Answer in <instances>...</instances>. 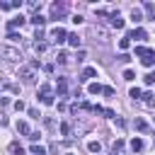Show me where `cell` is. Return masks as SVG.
<instances>
[{"mask_svg":"<svg viewBox=\"0 0 155 155\" xmlns=\"http://www.w3.org/2000/svg\"><path fill=\"white\" fill-rule=\"evenodd\" d=\"M36 99H39L41 104H46V107L53 104V94H51V85H48V82H44V85L36 90Z\"/></svg>","mask_w":155,"mask_h":155,"instance_id":"obj_1","label":"cell"},{"mask_svg":"<svg viewBox=\"0 0 155 155\" xmlns=\"http://www.w3.org/2000/svg\"><path fill=\"white\" fill-rule=\"evenodd\" d=\"M0 58H5V61H19L22 53L15 46H0Z\"/></svg>","mask_w":155,"mask_h":155,"instance_id":"obj_2","label":"cell"},{"mask_svg":"<svg viewBox=\"0 0 155 155\" xmlns=\"http://www.w3.org/2000/svg\"><path fill=\"white\" fill-rule=\"evenodd\" d=\"M65 10H68L65 2H53L51 5V19H63L65 17Z\"/></svg>","mask_w":155,"mask_h":155,"instance_id":"obj_3","label":"cell"},{"mask_svg":"<svg viewBox=\"0 0 155 155\" xmlns=\"http://www.w3.org/2000/svg\"><path fill=\"white\" fill-rule=\"evenodd\" d=\"M19 78H22V82L24 85H31L34 82V68H29V65H24V68H19Z\"/></svg>","mask_w":155,"mask_h":155,"instance_id":"obj_4","label":"cell"},{"mask_svg":"<svg viewBox=\"0 0 155 155\" xmlns=\"http://www.w3.org/2000/svg\"><path fill=\"white\" fill-rule=\"evenodd\" d=\"M51 39L56 44H63V41H68V31L63 27H56V29H51Z\"/></svg>","mask_w":155,"mask_h":155,"instance_id":"obj_5","label":"cell"},{"mask_svg":"<svg viewBox=\"0 0 155 155\" xmlns=\"http://www.w3.org/2000/svg\"><path fill=\"white\" fill-rule=\"evenodd\" d=\"M24 22H27V19H24L22 15H19V17H12V19L7 22V31H15V29H17V27H22Z\"/></svg>","mask_w":155,"mask_h":155,"instance_id":"obj_6","label":"cell"},{"mask_svg":"<svg viewBox=\"0 0 155 155\" xmlns=\"http://www.w3.org/2000/svg\"><path fill=\"white\" fill-rule=\"evenodd\" d=\"M109 22H111V27H116V29H124V24H126V22L119 17V12H111V15H109Z\"/></svg>","mask_w":155,"mask_h":155,"instance_id":"obj_7","label":"cell"},{"mask_svg":"<svg viewBox=\"0 0 155 155\" xmlns=\"http://www.w3.org/2000/svg\"><path fill=\"white\" fill-rule=\"evenodd\" d=\"M27 22H31V24H34L36 29H41V27L46 24V17H41V15H31V17L27 19Z\"/></svg>","mask_w":155,"mask_h":155,"instance_id":"obj_8","label":"cell"},{"mask_svg":"<svg viewBox=\"0 0 155 155\" xmlns=\"http://www.w3.org/2000/svg\"><path fill=\"white\" fill-rule=\"evenodd\" d=\"M92 34H94L99 41H107V39H109V34H107V29H104V27H92Z\"/></svg>","mask_w":155,"mask_h":155,"instance_id":"obj_9","label":"cell"},{"mask_svg":"<svg viewBox=\"0 0 155 155\" xmlns=\"http://www.w3.org/2000/svg\"><path fill=\"white\" fill-rule=\"evenodd\" d=\"M126 36H128V39H145L148 34H145V29H143V27H136V29H133V31H128Z\"/></svg>","mask_w":155,"mask_h":155,"instance_id":"obj_10","label":"cell"},{"mask_svg":"<svg viewBox=\"0 0 155 155\" xmlns=\"http://www.w3.org/2000/svg\"><path fill=\"white\" fill-rule=\"evenodd\" d=\"M94 75H97V68H85V70H82V75H80L78 80H80V82H87V80H90V78H94Z\"/></svg>","mask_w":155,"mask_h":155,"instance_id":"obj_11","label":"cell"},{"mask_svg":"<svg viewBox=\"0 0 155 155\" xmlns=\"http://www.w3.org/2000/svg\"><path fill=\"white\" fill-rule=\"evenodd\" d=\"M56 90H58V94H61V97H65V92H68V82H65V78H58Z\"/></svg>","mask_w":155,"mask_h":155,"instance_id":"obj_12","label":"cell"},{"mask_svg":"<svg viewBox=\"0 0 155 155\" xmlns=\"http://www.w3.org/2000/svg\"><path fill=\"white\" fill-rule=\"evenodd\" d=\"M131 19L138 24V22H143V12H140V7H131Z\"/></svg>","mask_w":155,"mask_h":155,"instance_id":"obj_13","label":"cell"},{"mask_svg":"<svg viewBox=\"0 0 155 155\" xmlns=\"http://www.w3.org/2000/svg\"><path fill=\"white\" fill-rule=\"evenodd\" d=\"M17 131H19L22 136H27V138H29V133H31V131H29V124H27V121H17Z\"/></svg>","mask_w":155,"mask_h":155,"instance_id":"obj_14","label":"cell"},{"mask_svg":"<svg viewBox=\"0 0 155 155\" xmlns=\"http://www.w3.org/2000/svg\"><path fill=\"white\" fill-rule=\"evenodd\" d=\"M10 153H12V155H24V148H22L17 140H12V143H10Z\"/></svg>","mask_w":155,"mask_h":155,"instance_id":"obj_15","label":"cell"},{"mask_svg":"<svg viewBox=\"0 0 155 155\" xmlns=\"http://www.w3.org/2000/svg\"><path fill=\"white\" fill-rule=\"evenodd\" d=\"M143 104H145V107H155V94H153V92H145V94H143Z\"/></svg>","mask_w":155,"mask_h":155,"instance_id":"obj_16","label":"cell"},{"mask_svg":"<svg viewBox=\"0 0 155 155\" xmlns=\"http://www.w3.org/2000/svg\"><path fill=\"white\" fill-rule=\"evenodd\" d=\"M68 44H70V46H75V48H78V46H80V44H82V39H80V36H78V34H68Z\"/></svg>","mask_w":155,"mask_h":155,"instance_id":"obj_17","label":"cell"},{"mask_svg":"<svg viewBox=\"0 0 155 155\" xmlns=\"http://www.w3.org/2000/svg\"><path fill=\"white\" fill-rule=\"evenodd\" d=\"M150 53H155V51H150V48H145V46H136V56L145 58V56H150Z\"/></svg>","mask_w":155,"mask_h":155,"instance_id":"obj_18","label":"cell"},{"mask_svg":"<svg viewBox=\"0 0 155 155\" xmlns=\"http://www.w3.org/2000/svg\"><path fill=\"white\" fill-rule=\"evenodd\" d=\"M140 63H143L145 68H153V65H155V53H150V56H145V58H140Z\"/></svg>","mask_w":155,"mask_h":155,"instance_id":"obj_19","label":"cell"},{"mask_svg":"<svg viewBox=\"0 0 155 155\" xmlns=\"http://www.w3.org/2000/svg\"><path fill=\"white\" fill-rule=\"evenodd\" d=\"M87 92H90V94H99V92H102V85H99V82H90Z\"/></svg>","mask_w":155,"mask_h":155,"instance_id":"obj_20","label":"cell"},{"mask_svg":"<svg viewBox=\"0 0 155 155\" xmlns=\"http://www.w3.org/2000/svg\"><path fill=\"white\" fill-rule=\"evenodd\" d=\"M131 150H133V153L143 150V140H140V138H133V140H131Z\"/></svg>","mask_w":155,"mask_h":155,"instance_id":"obj_21","label":"cell"},{"mask_svg":"<svg viewBox=\"0 0 155 155\" xmlns=\"http://www.w3.org/2000/svg\"><path fill=\"white\" fill-rule=\"evenodd\" d=\"M143 7H145V12H148V19H155V5H153V2H145Z\"/></svg>","mask_w":155,"mask_h":155,"instance_id":"obj_22","label":"cell"},{"mask_svg":"<svg viewBox=\"0 0 155 155\" xmlns=\"http://www.w3.org/2000/svg\"><path fill=\"white\" fill-rule=\"evenodd\" d=\"M111 150H114V155H116V153H121V150H124V140H121V138H116V140H114V145H111Z\"/></svg>","mask_w":155,"mask_h":155,"instance_id":"obj_23","label":"cell"},{"mask_svg":"<svg viewBox=\"0 0 155 155\" xmlns=\"http://www.w3.org/2000/svg\"><path fill=\"white\" fill-rule=\"evenodd\" d=\"M133 124H136V131H148V124H145L143 119H136Z\"/></svg>","mask_w":155,"mask_h":155,"instance_id":"obj_24","label":"cell"},{"mask_svg":"<svg viewBox=\"0 0 155 155\" xmlns=\"http://www.w3.org/2000/svg\"><path fill=\"white\" fill-rule=\"evenodd\" d=\"M87 148H90V153H99V150H102V145H99L97 140H90V143H87Z\"/></svg>","mask_w":155,"mask_h":155,"instance_id":"obj_25","label":"cell"},{"mask_svg":"<svg viewBox=\"0 0 155 155\" xmlns=\"http://www.w3.org/2000/svg\"><path fill=\"white\" fill-rule=\"evenodd\" d=\"M29 153H31V155H46V150H44L41 145H36V143L31 145V150H29Z\"/></svg>","mask_w":155,"mask_h":155,"instance_id":"obj_26","label":"cell"},{"mask_svg":"<svg viewBox=\"0 0 155 155\" xmlns=\"http://www.w3.org/2000/svg\"><path fill=\"white\" fill-rule=\"evenodd\" d=\"M128 46H131V39H128V36H124V39H119V48H124V51H126Z\"/></svg>","mask_w":155,"mask_h":155,"instance_id":"obj_27","label":"cell"},{"mask_svg":"<svg viewBox=\"0 0 155 155\" xmlns=\"http://www.w3.org/2000/svg\"><path fill=\"white\" fill-rule=\"evenodd\" d=\"M128 97H133V99H140V97H143V92H140L138 87H131V92H128Z\"/></svg>","mask_w":155,"mask_h":155,"instance_id":"obj_28","label":"cell"},{"mask_svg":"<svg viewBox=\"0 0 155 155\" xmlns=\"http://www.w3.org/2000/svg\"><path fill=\"white\" fill-rule=\"evenodd\" d=\"M143 80H145V85H155V70H150V73H148Z\"/></svg>","mask_w":155,"mask_h":155,"instance_id":"obj_29","label":"cell"},{"mask_svg":"<svg viewBox=\"0 0 155 155\" xmlns=\"http://www.w3.org/2000/svg\"><path fill=\"white\" fill-rule=\"evenodd\" d=\"M34 39H36V44H39L41 39H46V31H44V29H36V31H34Z\"/></svg>","mask_w":155,"mask_h":155,"instance_id":"obj_30","label":"cell"},{"mask_svg":"<svg viewBox=\"0 0 155 155\" xmlns=\"http://www.w3.org/2000/svg\"><path fill=\"white\" fill-rule=\"evenodd\" d=\"M34 48H36V53H44V51L48 48V44H46V41H39V44H36Z\"/></svg>","mask_w":155,"mask_h":155,"instance_id":"obj_31","label":"cell"},{"mask_svg":"<svg viewBox=\"0 0 155 155\" xmlns=\"http://www.w3.org/2000/svg\"><path fill=\"white\" fill-rule=\"evenodd\" d=\"M68 133H70V124L63 121V124H61V136H68Z\"/></svg>","mask_w":155,"mask_h":155,"instance_id":"obj_32","label":"cell"},{"mask_svg":"<svg viewBox=\"0 0 155 155\" xmlns=\"http://www.w3.org/2000/svg\"><path fill=\"white\" fill-rule=\"evenodd\" d=\"M56 61H58V63H65V61H68V53H65V51H58Z\"/></svg>","mask_w":155,"mask_h":155,"instance_id":"obj_33","label":"cell"},{"mask_svg":"<svg viewBox=\"0 0 155 155\" xmlns=\"http://www.w3.org/2000/svg\"><path fill=\"white\" fill-rule=\"evenodd\" d=\"M124 80H128V82L136 80V73H133V70H124Z\"/></svg>","mask_w":155,"mask_h":155,"instance_id":"obj_34","label":"cell"},{"mask_svg":"<svg viewBox=\"0 0 155 155\" xmlns=\"http://www.w3.org/2000/svg\"><path fill=\"white\" fill-rule=\"evenodd\" d=\"M7 39H10V41H19V39H22V36H19V34H17V31H7Z\"/></svg>","mask_w":155,"mask_h":155,"instance_id":"obj_35","label":"cell"},{"mask_svg":"<svg viewBox=\"0 0 155 155\" xmlns=\"http://www.w3.org/2000/svg\"><path fill=\"white\" fill-rule=\"evenodd\" d=\"M102 94L104 97H114V87H102Z\"/></svg>","mask_w":155,"mask_h":155,"instance_id":"obj_36","label":"cell"},{"mask_svg":"<svg viewBox=\"0 0 155 155\" xmlns=\"http://www.w3.org/2000/svg\"><path fill=\"white\" fill-rule=\"evenodd\" d=\"M29 140L36 143V140H39V131H31V133H29Z\"/></svg>","mask_w":155,"mask_h":155,"instance_id":"obj_37","label":"cell"},{"mask_svg":"<svg viewBox=\"0 0 155 155\" xmlns=\"http://www.w3.org/2000/svg\"><path fill=\"white\" fill-rule=\"evenodd\" d=\"M7 10H12V5L10 2H0V12H7Z\"/></svg>","mask_w":155,"mask_h":155,"instance_id":"obj_38","label":"cell"},{"mask_svg":"<svg viewBox=\"0 0 155 155\" xmlns=\"http://www.w3.org/2000/svg\"><path fill=\"white\" fill-rule=\"evenodd\" d=\"M94 15H97V17H109V12H107V10H94Z\"/></svg>","mask_w":155,"mask_h":155,"instance_id":"obj_39","label":"cell"},{"mask_svg":"<svg viewBox=\"0 0 155 155\" xmlns=\"http://www.w3.org/2000/svg\"><path fill=\"white\" fill-rule=\"evenodd\" d=\"M119 61H121V63H128V61H131V56H128V53H121V56H119Z\"/></svg>","mask_w":155,"mask_h":155,"instance_id":"obj_40","label":"cell"},{"mask_svg":"<svg viewBox=\"0 0 155 155\" xmlns=\"http://www.w3.org/2000/svg\"><path fill=\"white\" fill-rule=\"evenodd\" d=\"M15 109H17V111H22V109H24V102H22V99H17V102H15Z\"/></svg>","mask_w":155,"mask_h":155,"instance_id":"obj_41","label":"cell"},{"mask_svg":"<svg viewBox=\"0 0 155 155\" xmlns=\"http://www.w3.org/2000/svg\"><path fill=\"white\" fill-rule=\"evenodd\" d=\"M29 116H31V119H39V116H41V114H39V111H36V109H34V107H31V109H29Z\"/></svg>","mask_w":155,"mask_h":155,"instance_id":"obj_42","label":"cell"},{"mask_svg":"<svg viewBox=\"0 0 155 155\" xmlns=\"http://www.w3.org/2000/svg\"><path fill=\"white\" fill-rule=\"evenodd\" d=\"M85 58H87V53H85V51H78V61H80V63H82V61H85Z\"/></svg>","mask_w":155,"mask_h":155,"instance_id":"obj_43","label":"cell"},{"mask_svg":"<svg viewBox=\"0 0 155 155\" xmlns=\"http://www.w3.org/2000/svg\"><path fill=\"white\" fill-rule=\"evenodd\" d=\"M104 116H107V119H114V116H116V114H114V111H111V109H104Z\"/></svg>","mask_w":155,"mask_h":155,"instance_id":"obj_44","label":"cell"},{"mask_svg":"<svg viewBox=\"0 0 155 155\" xmlns=\"http://www.w3.org/2000/svg\"><path fill=\"white\" fill-rule=\"evenodd\" d=\"M65 155H73V153H65Z\"/></svg>","mask_w":155,"mask_h":155,"instance_id":"obj_45","label":"cell"}]
</instances>
